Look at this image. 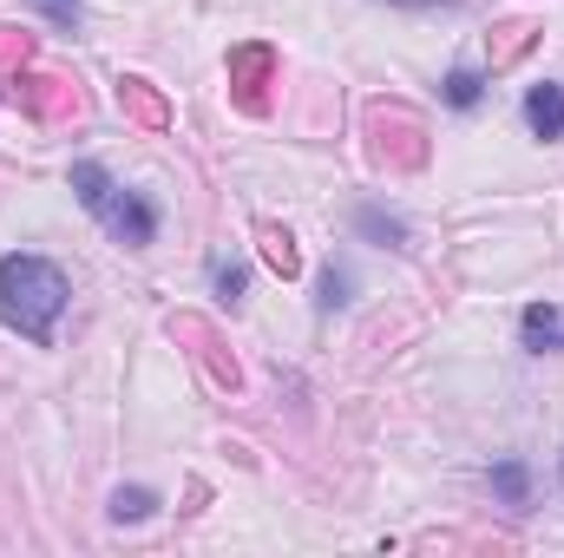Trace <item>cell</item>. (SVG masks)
Here are the masks:
<instances>
[{
	"mask_svg": "<svg viewBox=\"0 0 564 558\" xmlns=\"http://www.w3.org/2000/svg\"><path fill=\"white\" fill-rule=\"evenodd\" d=\"M525 126L539 139H564V86H532L525 93Z\"/></svg>",
	"mask_w": 564,
	"mask_h": 558,
	"instance_id": "obj_4",
	"label": "cell"
},
{
	"mask_svg": "<svg viewBox=\"0 0 564 558\" xmlns=\"http://www.w3.org/2000/svg\"><path fill=\"white\" fill-rule=\"evenodd\" d=\"M532 46V26L525 20H512V26H499V53H492V66H512L519 53Z\"/></svg>",
	"mask_w": 564,
	"mask_h": 558,
	"instance_id": "obj_10",
	"label": "cell"
},
{
	"mask_svg": "<svg viewBox=\"0 0 564 558\" xmlns=\"http://www.w3.org/2000/svg\"><path fill=\"white\" fill-rule=\"evenodd\" d=\"M361 230H368V237H381V244H408V224H401V217H388V211H375V204L361 211Z\"/></svg>",
	"mask_w": 564,
	"mask_h": 558,
	"instance_id": "obj_11",
	"label": "cell"
},
{
	"mask_svg": "<svg viewBox=\"0 0 564 558\" xmlns=\"http://www.w3.org/2000/svg\"><path fill=\"white\" fill-rule=\"evenodd\" d=\"M151 506H158V500H151L144 486H119V493H112V519H119V526H126V519H144Z\"/></svg>",
	"mask_w": 564,
	"mask_h": 558,
	"instance_id": "obj_9",
	"label": "cell"
},
{
	"mask_svg": "<svg viewBox=\"0 0 564 558\" xmlns=\"http://www.w3.org/2000/svg\"><path fill=\"white\" fill-rule=\"evenodd\" d=\"M492 486H499V493H506L512 506H525V466H519V460H506V466L492 473Z\"/></svg>",
	"mask_w": 564,
	"mask_h": 558,
	"instance_id": "obj_12",
	"label": "cell"
},
{
	"mask_svg": "<svg viewBox=\"0 0 564 558\" xmlns=\"http://www.w3.org/2000/svg\"><path fill=\"white\" fill-rule=\"evenodd\" d=\"M73 191H79V204L126 244V250H144L151 237H158V211H151V197L139 191H126V184H112L99 164H73Z\"/></svg>",
	"mask_w": 564,
	"mask_h": 558,
	"instance_id": "obj_2",
	"label": "cell"
},
{
	"mask_svg": "<svg viewBox=\"0 0 564 558\" xmlns=\"http://www.w3.org/2000/svg\"><path fill=\"white\" fill-rule=\"evenodd\" d=\"M26 53H33V40L13 33V26H0V60H26Z\"/></svg>",
	"mask_w": 564,
	"mask_h": 558,
	"instance_id": "obj_16",
	"label": "cell"
},
{
	"mask_svg": "<svg viewBox=\"0 0 564 558\" xmlns=\"http://www.w3.org/2000/svg\"><path fill=\"white\" fill-rule=\"evenodd\" d=\"M257 237H263V257H270V270H276V277H295V270H302V250H295V237H289V230L263 224Z\"/></svg>",
	"mask_w": 564,
	"mask_h": 558,
	"instance_id": "obj_8",
	"label": "cell"
},
{
	"mask_svg": "<svg viewBox=\"0 0 564 558\" xmlns=\"http://www.w3.org/2000/svg\"><path fill=\"white\" fill-rule=\"evenodd\" d=\"M270 79H276V53L270 46H237L230 53V86L243 112H270Z\"/></svg>",
	"mask_w": 564,
	"mask_h": 558,
	"instance_id": "obj_3",
	"label": "cell"
},
{
	"mask_svg": "<svg viewBox=\"0 0 564 558\" xmlns=\"http://www.w3.org/2000/svg\"><path fill=\"white\" fill-rule=\"evenodd\" d=\"M446 99L453 106H479V73H453L446 79Z\"/></svg>",
	"mask_w": 564,
	"mask_h": 558,
	"instance_id": "obj_13",
	"label": "cell"
},
{
	"mask_svg": "<svg viewBox=\"0 0 564 558\" xmlns=\"http://www.w3.org/2000/svg\"><path fill=\"white\" fill-rule=\"evenodd\" d=\"M20 93H26V106H33L40 119H59V112H73V106H79V99H73V86H66V79H46V73H40V79H20Z\"/></svg>",
	"mask_w": 564,
	"mask_h": 558,
	"instance_id": "obj_5",
	"label": "cell"
},
{
	"mask_svg": "<svg viewBox=\"0 0 564 558\" xmlns=\"http://www.w3.org/2000/svg\"><path fill=\"white\" fill-rule=\"evenodd\" d=\"M210 277H217V296H230V302L243 296V270H237V264H217Z\"/></svg>",
	"mask_w": 564,
	"mask_h": 558,
	"instance_id": "obj_15",
	"label": "cell"
},
{
	"mask_svg": "<svg viewBox=\"0 0 564 558\" xmlns=\"http://www.w3.org/2000/svg\"><path fill=\"white\" fill-rule=\"evenodd\" d=\"M341 302H348V277L328 264V277H322V309H341Z\"/></svg>",
	"mask_w": 564,
	"mask_h": 558,
	"instance_id": "obj_14",
	"label": "cell"
},
{
	"mask_svg": "<svg viewBox=\"0 0 564 558\" xmlns=\"http://www.w3.org/2000/svg\"><path fill=\"white\" fill-rule=\"evenodd\" d=\"M66 296H73V289L59 277V264L26 257V250L0 257V322L20 329L26 342H53V329H59V315H66Z\"/></svg>",
	"mask_w": 564,
	"mask_h": 558,
	"instance_id": "obj_1",
	"label": "cell"
},
{
	"mask_svg": "<svg viewBox=\"0 0 564 558\" xmlns=\"http://www.w3.org/2000/svg\"><path fill=\"white\" fill-rule=\"evenodd\" d=\"M119 106L132 112V119H144V126H164L171 112H164V99L144 86V79H119Z\"/></svg>",
	"mask_w": 564,
	"mask_h": 558,
	"instance_id": "obj_7",
	"label": "cell"
},
{
	"mask_svg": "<svg viewBox=\"0 0 564 558\" xmlns=\"http://www.w3.org/2000/svg\"><path fill=\"white\" fill-rule=\"evenodd\" d=\"M558 342H564V315L552 302H532V309H525V348L545 355V348H558Z\"/></svg>",
	"mask_w": 564,
	"mask_h": 558,
	"instance_id": "obj_6",
	"label": "cell"
},
{
	"mask_svg": "<svg viewBox=\"0 0 564 558\" xmlns=\"http://www.w3.org/2000/svg\"><path fill=\"white\" fill-rule=\"evenodd\" d=\"M40 7H46L59 26H73V20H79V0H40Z\"/></svg>",
	"mask_w": 564,
	"mask_h": 558,
	"instance_id": "obj_17",
	"label": "cell"
},
{
	"mask_svg": "<svg viewBox=\"0 0 564 558\" xmlns=\"http://www.w3.org/2000/svg\"><path fill=\"white\" fill-rule=\"evenodd\" d=\"M394 7H426V0H394Z\"/></svg>",
	"mask_w": 564,
	"mask_h": 558,
	"instance_id": "obj_18",
	"label": "cell"
}]
</instances>
